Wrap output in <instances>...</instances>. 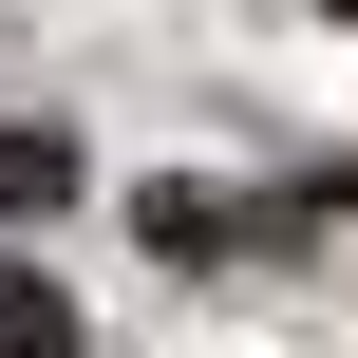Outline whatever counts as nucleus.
Listing matches in <instances>:
<instances>
[{
    "label": "nucleus",
    "mask_w": 358,
    "mask_h": 358,
    "mask_svg": "<svg viewBox=\"0 0 358 358\" xmlns=\"http://www.w3.org/2000/svg\"><path fill=\"white\" fill-rule=\"evenodd\" d=\"M132 245H170V264H283L302 208H245V189H132Z\"/></svg>",
    "instance_id": "f257e3e1"
},
{
    "label": "nucleus",
    "mask_w": 358,
    "mask_h": 358,
    "mask_svg": "<svg viewBox=\"0 0 358 358\" xmlns=\"http://www.w3.org/2000/svg\"><path fill=\"white\" fill-rule=\"evenodd\" d=\"M94 170H76V132H38V113H0V227H38V208H76Z\"/></svg>",
    "instance_id": "f03ea898"
},
{
    "label": "nucleus",
    "mask_w": 358,
    "mask_h": 358,
    "mask_svg": "<svg viewBox=\"0 0 358 358\" xmlns=\"http://www.w3.org/2000/svg\"><path fill=\"white\" fill-rule=\"evenodd\" d=\"M0 358H76V302H57V264H0Z\"/></svg>",
    "instance_id": "7ed1b4c3"
},
{
    "label": "nucleus",
    "mask_w": 358,
    "mask_h": 358,
    "mask_svg": "<svg viewBox=\"0 0 358 358\" xmlns=\"http://www.w3.org/2000/svg\"><path fill=\"white\" fill-rule=\"evenodd\" d=\"M321 19H358V0H321Z\"/></svg>",
    "instance_id": "20e7f679"
}]
</instances>
